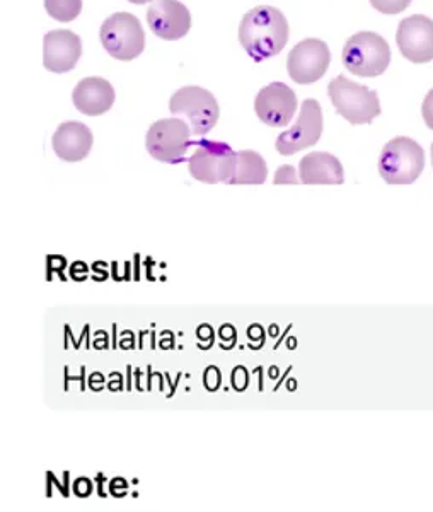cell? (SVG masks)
I'll return each mask as SVG.
<instances>
[{
    "instance_id": "16",
    "label": "cell",
    "mask_w": 433,
    "mask_h": 512,
    "mask_svg": "<svg viewBox=\"0 0 433 512\" xmlns=\"http://www.w3.org/2000/svg\"><path fill=\"white\" fill-rule=\"evenodd\" d=\"M74 106L87 117H99L111 110L115 103V89L101 77H86L77 84L74 93Z\"/></svg>"
},
{
    "instance_id": "12",
    "label": "cell",
    "mask_w": 433,
    "mask_h": 512,
    "mask_svg": "<svg viewBox=\"0 0 433 512\" xmlns=\"http://www.w3.org/2000/svg\"><path fill=\"white\" fill-rule=\"evenodd\" d=\"M255 111L261 122L268 127H285L294 120L297 96L287 84L272 82L256 96Z\"/></svg>"
},
{
    "instance_id": "5",
    "label": "cell",
    "mask_w": 433,
    "mask_h": 512,
    "mask_svg": "<svg viewBox=\"0 0 433 512\" xmlns=\"http://www.w3.org/2000/svg\"><path fill=\"white\" fill-rule=\"evenodd\" d=\"M169 111L174 117L188 123L191 135H207L217 125L220 108L214 94L198 86L181 88L169 101Z\"/></svg>"
},
{
    "instance_id": "21",
    "label": "cell",
    "mask_w": 433,
    "mask_h": 512,
    "mask_svg": "<svg viewBox=\"0 0 433 512\" xmlns=\"http://www.w3.org/2000/svg\"><path fill=\"white\" fill-rule=\"evenodd\" d=\"M301 180H297V176H295V169L292 166H282V168H278L277 175H275V185H285V183H299Z\"/></svg>"
},
{
    "instance_id": "9",
    "label": "cell",
    "mask_w": 433,
    "mask_h": 512,
    "mask_svg": "<svg viewBox=\"0 0 433 512\" xmlns=\"http://www.w3.org/2000/svg\"><path fill=\"white\" fill-rule=\"evenodd\" d=\"M323 110L316 99H306L301 106L299 118L294 125L278 135L275 147L282 156H292L297 152L316 146L323 134Z\"/></svg>"
},
{
    "instance_id": "7",
    "label": "cell",
    "mask_w": 433,
    "mask_h": 512,
    "mask_svg": "<svg viewBox=\"0 0 433 512\" xmlns=\"http://www.w3.org/2000/svg\"><path fill=\"white\" fill-rule=\"evenodd\" d=\"M237 152L226 142L217 140H202L188 163L190 175L195 180L215 185L229 183L236 171Z\"/></svg>"
},
{
    "instance_id": "22",
    "label": "cell",
    "mask_w": 433,
    "mask_h": 512,
    "mask_svg": "<svg viewBox=\"0 0 433 512\" xmlns=\"http://www.w3.org/2000/svg\"><path fill=\"white\" fill-rule=\"evenodd\" d=\"M94 483L89 480L87 477L77 478L76 482H74V487H72V492L77 495V497H89V495L93 494Z\"/></svg>"
},
{
    "instance_id": "2",
    "label": "cell",
    "mask_w": 433,
    "mask_h": 512,
    "mask_svg": "<svg viewBox=\"0 0 433 512\" xmlns=\"http://www.w3.org/2000/svg\"><path fill=\"white\" fill-rule=\"evenodd\" d=\"M425 169V151L410 137H396L382 147L379 175L389 185H411Z\"/></svg>"
},
{
    "instance_id": "24",
    "label": "cell",
    "mask_w": 433,
    "mask_h": 512,
    "mask_svg": "<svg viewBox=\"0 0 433 512\" xmlns=\"http://www.w3.org/2000/svg\"><path fill=\"white\" fill-rule=\"evenodd\" d=\"M422 115L427 127L433 130V89H430L423 99Z\"/></svg>"
},
{
    "instance_id": "20",
    "label": "cell",
    "mask_w": 433,
    "mask_h": 512,
    "mask_svg": "<svg viewBox=\"0 0 433 512\" xmlns=\"http://www.w3.org/2000/svg\"><path fill=\"white\" fill-rule=\"evenodd\" d=\"M370 4L382 14H399V12L406 11L411 0H370Z\"/></svg>"
},
{
    "instance_id": "3",
    "label": "cell",
    "mask_w": 433,
    "mask_h": 512,
    "mask_svg": "<svg viewBox=\"0 0 433 512\" xmlns=\"http://www.w3.org/2000/svg\"><path fill=\"white\" fill-rule=\"evenodd\" d=\"M341 62L353 76H381L391 64V48L381 35L362 31L345 43Z\"/></svg>"
},
{
    "instance_id": "30",
    "label": "cell",
    "mask_w": 433,
    "mask_h": 512,
    "mask_svg": "<svg viewBox=\"0 0 433 512\" xmlns=\"http://www.w3.org/2000/svg\"><path fill=\"white\" fill-rule=\"evenodd\" d=\"M432 164H433V144H432Z\"/></svg>"
},
{
    "instance_id": "15",
    "label": "cell",
    "mask_w": 433,
    "mask_h": 512,
    "mask_svg": "<svg viewBox=\"0 0 433 512\" xmlns=\"http://www.w3.org/2000/svg\"><path fill=\"white\" fill-rule=\"evenodd\" d=\"M93 132L84 123L65 122L53 134V151L65 163H79L93 149Z\"/></svg>"
},
{
    "instance_id": "10",
    "label": "cell",
    "mask_w": 433,
    "mask_h": 512,
    "mask_svg": "<svg viewBox=\"0 0 433 512\" xmlns=\"http://www.w3.org/2000/svg\"><path fill=\"white\" fill-rule=\"evenodd\" d=\"M331 52L323 40L307 38L297 43L287 59V70L297 84L318 82L330 67Z\"/></svg>"
},
{
    "instance_id": "29",
    "label": "cell",
    "mask_w": 433,
    "mask_h": 512,
    "mask_svg": "<svg viewBox=\"0 0 433 512\" xmlns=\"http://www.w3.org/2000/svg\"><path fill=\"white\" fill-rule=\"evenodd\" d=\"M128 2H132V4H139V6H142V4H147V2H154V0H128Z\"/></svg>"
},
{
    "instance_id": "1",
    "label": "cell",
    "mask_w": 433,
    "mask_h": 512,
    "mask_svg": "<svg viewBox=\"0 0 433 512\" xmlns=\"http://www.w3.org/2000/svg\"><path fill=\"white\" fill-rule=\"evenodd\" d=\"M289 23L277 7L260 6L246 12L239 24V41L256 62L275 57L289 41Z\"/></svg>"
},
{
    "instance_id": "27",
    "label": "cell",
    "mask_w": 433,
    "mask_h": 512,
    "mask_svg": "<svg viewBox=\"0 0 433 512\" xmlns=\"http://www.w3.org/2000/svg\"><path fill=\"white\" fill-rule=\"evenodd\" d=\"M47 480H48V482H52L53 485H55V487H57V489L60 490V494L64 495L65 499H67V497H69V495H70L69 487H67V485H65V483L58 482L57 477H55V475H53L52 472L47 473Z\"/></svg>"
},
{
    "instance_id": "25",
    "label": "cell",
    "mask_w": 433,
    "mask_h": 512,
    "mask_svg": "<svg viewBox=\"0 0 433 512\" xmlns=\"http://www.w3.org/2000/svg\"><path fill=\"white\" fill-rule=\"evenodd\" d=\"M110 492L111 495H115L116 499H120V497H125L128 492V483L125 478L116 477L111 480L110 483Z\"/></svg>"
},
{
    "instance_id": "13",
    "label": "cell",
    "mask_w": 433,
    "mask_h": 512,
    "mask_svg": "<svg viewBox=\"0 0 433 512\" xmlns=\"http://www.w3.org/2000/svg\"><path fill=\"white\" fill-rule=\"evenodd\" d=\"M147 23L161 40H181L191 28L190 11L178 0H154L147 11Z\"/></svg>"
},
{
    "instance_id": "6",
    "label": "cell",
    "mask_w": 433,
    "mask_h": 512,
    "mask_svg": "<svg viewBox=\"0 0 433 512\" xmlns=\"http://www.w3.org/2000/svg\"><path fill=\"white\" fill-rule=\"evenodd\" d=\"M101 43L111 57L123 62L140 57L145 48V33L139 19L128 12H116L101 26Z\"/></svg>"
},
{
    "instance_id": "14",
    "label": "cell",
    "mask_w": 433,
    "mask_h": 512,
    "mask_svg": "<svg viewBox=\"0 0 433 512\" xmlns=\"http://www.w3.org/2000/svg\"><path fill=\"white\" fill-rule=\"evenodd\" d=\"M81 53V38L72 31H50L43 38V65L55 74H65L76 69Z\"/></svg>"
},
{
    "instance_id": "28",
    "label": "cell",
    "mask_w": 433,
    "mask_h": 512,
    "mask_svg": "<svg viewBox=\"0 0 433 512\" xmlns=\"http://www.w3.org/2000/svg\"><path fill=\"white\" fill-rule=\"evenodd\" d=\"M94 482H98V495L99 497H108V494L104 492V482H106V475L99 473L98 477L94 478Z\"/></svg>"
},
{
    "instance_id": "8",
    "label": "cell",
    "mask_w": 433,
    "mask_h": 512,
    "mask_svg": "<svg viewBox=\"0 0 433 512\" xmlns=\"http://www.w3.org/2000/svg\"><path fill=\"white\" fill-rule=\"evenodd\" d=\"M191 130L181 118H166L152 123L145 147L152 158L161 163H179L190 147Z\"/></svg>"
},
{
    "instance_id": "18",
    "label": "cell",
    "mask_w": 433,
    "mask_h": 512,
    "mask_svg": "<svg viewBox=\"0 0 433 512\" xmlns=\"http://www.w3.org/2000/svg\"><path fill=\"white\" fill-rule=\"evenodd\" d=\"M268 178L265 159L255 151L237 152L236 171L227 185H263Z\"/></svg>"
},
{
    "instance_id": "26",
    "label": "cell",
    "mask_w": 433,
    "mask_h": 512,
    "mask_svg": "<svg viewBox=\"0 0 433 512\" xmlns=\"http://www.w3.org/2000/svg\"><path fill=\"white\" fill-rule=\"evenodd\" d=\"M232 384H234V388L237 391L246 390V386H248V373H246V369L244 367H237L234 374H232Z\"/></svg>"
},
{
    "instance_id": "19",
    "label": "cell",
    "mask_w": 433,
    "mask_h": 512,
    "mask_svg": "<svg viewBox=\"0 0 433 512\" xmlns=\"http://www.w3.org/2000/svg\"><path fill=\"white\" fill-rule=\"evenodd\" d=\"M45 9L58 23H70L81 14L82 0H45Z\"/></svg>"
},
{
    "instance_id": "23",
    "label": "cell",
    "mask_w": 433,
    "mask_h": 512,
    "mask_svg": "<svg viewBox=\"0 0 433 512\" xmlns=\"http://www.w3.org/2000/svg\"><path fill=\"white\" fill-rule=\"evenodd\" d=\"M203 383L207 386L208 391H217L220 386V371L215 366L208 367L207 371H205V376H203Z\"/></svg>"
},
{
    "instance_id": "17",
    "label": "cell",
    "mask_w": 433,
    "mask_h": 512,
    "mask_svg": "<svg viewBox=\"0 0 433 512\" xmlns=\"http://www.w3.org/2000/svg\"><path fill=\"white\" fill-rule=\"evenodd\" d=\"M299 180L304 185H343L345 171L333 154L311 152L299 163Z\"/></svg>"
},
{
    "instance_id": "11",
    "label": "cell",
    "mask_w": 433,
    "mask_h": 512,
    "mask_svg": "<svg viewBox=\"0 0 433 512\" xmlns=\"http://www.w3.org/2000/svg\"><path fill=\"white\" fill-rule=\"evenodd\" d=\"M396 41L401 55L411 64H428L433 60V21L415 14L399 23Z\"/></svg>"
},
{
    "instance_id": "4",
    "label": "cell",
    "mask_w": 433,
    "mask_h": 512,
    "mask_svg": "<svg viewBox=\"0 0 433 512\" xmlns=\"http://www.w3.org/2000/svg\"><path fill=\"white\" fill-rule=\"evenodd\" d=\"M328 94L336 111L352 125H367L381 115V101L376 91L345 76L335 77L330 82Z\"/></svg>"
}]
</instances>
